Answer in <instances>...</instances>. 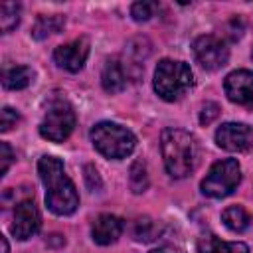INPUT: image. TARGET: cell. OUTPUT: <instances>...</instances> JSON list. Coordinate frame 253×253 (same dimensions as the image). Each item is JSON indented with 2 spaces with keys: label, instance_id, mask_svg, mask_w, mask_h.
Segmentation results:
<instances>
[{
  "label": "cell",
  "instance_id": "6da1fadb",
  "mask_svg": "<svg viewBox=\"0 0 253 253\" xmlns=\"http://www.w3.org/2000/svg\"><path fill=\"white\" fill-rule=\"evenodd\" d=\"M40 178L45 186V206L55 215H69L79 206L73 182L63 170V162L55 156H42L38 162Z\"/></svg>",
  "mask_w": 253,
  "mask_h": 253
},
{
  "label": "cell",
  "instance_id": "7a4b0ae2",
  "mask_svg": "<svg viewBox=\"0 0 253 253\" xmlns=\"http://www.w3.org/2000/svg\"><path fill=\"white\" fill-rule=\"evenodd\" d=\"M160 150L166 172L172 178H186L200 162V144L196 136L184 128H164L160 134Z\"/></svg>",
  "mask_w": 253,
  "mask_h": 253
},
{
  "label": "cell",
  "instance_id": "3957f363",
  "mask_svg": "<svg viewBox=\"0 0 253 253\" xmlns=\"http://www.w3.org/2000/svg\"><path fill=\"white\" fill-rule=\"evenodd\" d=\"M194 85V73L184 61L162 59L154 71V91L164 101H178Z\"/></svg>",
  "mask_w": 253,
  "mask_h": 253
},
{
  "label": "cell",
  "instance_id": "277c9868",
  "mask_svg": "<svg viewBox=\"0 0 253 253\" xmlns=\"http://www.w3.org/2000/svg\"><path fill=\"white\" fill-rule=\"evenodd\" d=\"M91 142L107 158H126L136 146V138L128 128L109 121L97 123L91 128Z\"/></svg>",
  "mask_w": 253,
  "mask_h": 253
},
{
  "label": "cell",
  "instance_id": "5b68a950",
  "mask_svg": "<svg viewBox=\"0 0 253 253\" xmlns=\"http://www.w3.org/2000/svg\"><path fill=\"white\" fill-rule=\"evenodd\" d=\"M75 126V111L63 99H53L47 105L43 121L40 125V134L51 142H63Z\"/></svg>",
  "mask_w": 253,
  "mask_h": 253
},
{
  "label": "cell",
  "instance_id": "8992f818",
  "mask_svg": "<svg viewBox=\"0 0 253 253\" xmlns=\"http://www.w3.org/2000/svg\"><path fill=\"white\" fill-rule=\"evenodd\" d=\"M241 180V168L235 158L217 160L206 178L202 180V192L210 198H225L229 196Z\"/></svg>",
  "mask_w": 253,
  "mask_h": 253
},
{
  "label": "cell",
  "instance_id": "52a82bcc",
  "mask_svg": "<svg viewBox=\"0 0 253 253\" xmlns=\"http://www.w3.org/2000/svg\"><path fill=\"white\" fill-rule=\"evenodd\" d=\"M192 51L196 61L206 69V71H217L221 69L227 59H229V47L227 43L217 38V36H200L192 43Z\"/></svg>",
  "mask_w": 253,
  "mask_h": 253
},
{
  "label": "cell",
  "instance_id": "ba28073f",
  "mask_svg": "<svg viewBox=\"0 0 253 253\" xmlns=\"http://www.w3.org/2000/svg\"><path fill=\"white\" fill-rule=\"evenodd\" d=\"M215 142L229 152H245L253 148V128L243 123H223L215 130Z\"/></svg>",
  "mask_w": 253,
  "mask_h": 253
},
{
  "label": "cell",
  "instance_id": "9c48e42d",
  "mask_svg": "<svg viewBox=\"0 0 253 253\" xmlns=\"http://www.w3.org/2000/svg\"><path fill=\"white\" fill-rule=\"evenodd\" d=\"M40 225H42V217L32 198H24L22 202H18L14 210V221L10 227L12 235L20 241H26L40 231Z\"/></svg>",
  "mask_w": 253,
  "mask_h": 253
},
{
  "label": "cell",
  "instance_id": "30bf717a",
  "mask_svg": "<svg viewBox=\"0 0 253 253\" xmlns=\"http://www.w3.org/2000/svg\"><path fill=\"white\" fill-rule=\"evenodd\" d=\"M223 89L229 101L253 109V73L251 71L247 69L231 71L223 81Z\"/></svg>",
  "mask_w": 253,
  "mask_h": 253
},
{
  "label": "cell",
  "instance_id": "8fae6325",
  "mask_svg": "<svg viewBox=\"0 0 253 253\" xmlns=\"http://www.w3.org/2000/svg\"><path fill=\"white\" fill-rule=\"evenodd\" d=\"M87 55H89V40L87 38H79V40H73L69 43H63V45L55 47L53 61L61 69L77 73L85 65Z\"/></svg>",
  "mask_w": 253,
  "mask_h": 253
},
{
  "label": "cell",
  "instance_id": "7c38bea8",
  "mask_svg": "<svg viewBox=\"0 0 253 253\" xmlns=\"http://www.w3.org/2000/svg\"><path fill=\"white\" fill-rule=\"evenodd\" d=\"M123 229H125V223L121 217H117L113 213H101L95 217V221L91 225V235H93L95 243L111 245L121 237Z\"/></svg>",
  "mask_w": 253,
  "mask_h": 253
},
{
  "label": "cell",
  "instance_id": "4fadbf2b",
  "mask_svg": "<svg viewBox=\"0 0 253 253\" xmlns=\"http://www.w3.org/2000/svg\"><path fill=\"white\" fill-rule=\"evenodd\" d=\"M198 253H249V247L241 241H221L210 233L198 241Z\"/></svg>",
  "mask_w": 253,
  "mask_h": 253
},
{
  "label": "cell",
  "instance_id": "5bb4252c",
  "mask_svg": "<svg viewBox=\"0 0 253 253\" xmlns=\"http://www.w3.org/2000/svg\"><path fill=\"white\" fill-rule=\"evenodd\" d=\"M142 43H146V42L138 38V40L128 42V45H126V49H125V63H123V69H125L126 77L130 75L132 79H136V77L140 75L142 67H144L142 61L146 59L148 53H142Z\"/></svg>",
  "mask_w": 253,
  "mask_h": 253
},
{
  "label": "cell",
  "instance_id": "9a60e30c",
  "mask_svg": "<svg viewBox=\"0 0 253 253\" xmlns=\"http://www.w3.org/2000/svg\"><path fill=\"white\" fill-rule=\"evenodd\" d=\"M101 83H103V89L107 93H119L126 87V73L123 69V63L111 59L105 63L103 67V73H101Z\"/></svg>",
  "mask_w": 253,
  "mask_h": 253
},
{
  "label": "cell",
  "instance_id": "2e32d148",
  "mask_svg": "<svg viewBox=\"0 0 253 253\" xmlns=\"http://www.w3.org/2000/svg\"><path fill=\"white\" fill-rule=\"evenodd\" d=\"M34 79V71L26 65H14V67H8L4 69L2 73V85L4 89H24L32 83Z\"/></svg>",
  "mask_w": 253,
  "mask_h": 253
},
{
  "label": "cell",
  "instance_id": "e0dca14e",
  "mask_svg": "<svg viewBox=\"0 0 253 253\" xmlns=\"http://www.w3.org/2000/svg\"><path fill=\"white\" fill-rule=\"evenodd\" d=\"M65 24V18L59 16V14H51V16H38L36 24H34V30H32V36L36 40H45L53 34H57Z\"/></svg>",
  "mask_w": 253,
  "mask_h": 253
},
{
  "label": "cell",
  "instance_id": "ac0fdd59",
  "mask_svg": "<svg viewBox=\"0 0 253 253\" xmlns=\"http://www.w3.org/2000/svg\"><path fill=\"white\" fill-rule=\"evenodd\" d=\"M221 221L225 223L227 229L239 233V231H245V229L249 227V223H251V215H249V211H247L245 208H241V206H229V208L223 210V213H221Z\"/></svg>",
  "mask_w": 253,
  "mask_h": 253
},
{
  "label": "cell",
  "instance_id": "d6986e66",
  "mask_svg": "<svg viewBox=\"0 0 253 253\" xmlns=\"http://www.w3.org/2000/svg\"><path fill=\"white\" fill-rule=\"evenodd\" d=\"M20 22V4L16 2H4L0 4V28L4 34L12 32Z\"/></svg>",
  "mask_w": 253,
  "mask_h": 253
},
{
  "label": "cell",
  "instance_id": "ffe728a7",
  "mask_svg": "<svg viewBox=\"0 0 253 253\" xmlns=\"http://www.w3.org/2000/svg\"><path fill=\"white\" fill-rule=\"evenodd\" d=\"M128 182H130V190L134 194H140L148 188V174H146V164L142 160H134L128 172Z\"/></svg>",
  "mask_w": 253,
  "mask_h": 253
},
{
  "label": "cell",
  "instance_id": "44dd1931",
  "mask_svg": "<svg viewBox=\"0 0 253 253\" xmlns=\"http://www.w3.org/2000/svg\"><path fill=\"white\" fill-rule=\"evenodd\" d=\"M156 10H158V4H156V2H146V0H142V2H134V4L130 6V16H132L136 22H146V20H150V18L154 16Z\"/></svg>",
  "mask_w": 253,
  "mask_h": 253
},
{
  "label": "cell",
  "instance_id": "7402d4cb",
  "mask_svg": "<svg viewBox=\"0 0 253 253\" xmlns=\"http://www.w3.org/2000/svg\"><path fill=\"white\" fill-rule=\"evenodd\" d=\"M132 235H134L136 241H152L154 235H156V225H154L148 217L136 219V221H134V231H132Z\"/></svg>",
  "mask_w": 253,
  "mask_h": 253
},
{
  "label": "cell",
  "instance_id": "603a6c76",
  "mask_svg": "<svg viewBox=\"0 0 253 253\" xmlns=\"http://www.w3.org/2000/svg\"><path fill=\"white\" fill-rule=\"evenodd\" d=\"M18 121H20V115L12 107H4L2 113H0V130L2 132H8L12 126H16Z\"/></svg>",
  "mask_w": 253,
  "mask_h": 253
},
{
  "label": "cell",
  "instance_id": "cb8c5ba5",
  "mask_svg": "<svg viewBox=\"0 0 253 253\" xmlns=\"http://www.w3.org/2000/svg\"><path fill=\"white\" fill-rule=\"evenodd\" d=\"M217 115H219V105L213 103V101H208V103L202 105L200 123H202V125H210V123H213V121L217 119Z\"/></svg>",
  "mask_w": 253,
  "mask_h": 253
},
{
  "label": "cell",
  "instance_id": "d4e9b609",
  "mask_svg": "<svg viewBox=\"0 0 253 253\" xmlns=\"http://www.w3.org/2000/svg\"><path fill=\"white\" fill-rule=\"evenodd\" d=\"M12 160H14L12 148L8 146V142H0V176H6Z\"/></svg>",
  "mask_w": 253,
  "mask_h": 253
},
{
  "label": "cell",
  "instance_id": "484cf974",
  "mask_svg": "<svg viewBox=\"0 0 253 253\" xmlns=\"http://www.w3.org/2000/svg\"><path fill=\"white\" fill-rule=\"evenodd\" d=\"M83 172H85V182H87L89 190H93V192L101 190V178H99V172L95 170V166L87 164V166L83 168Z\"/></svg>",
  "mask_w": 253,
  "mask_h": 253
},
{
  "label": "cell",
  "instance_id": "4316f807",
  "mask_svg": "<svg viewBox=\"0 0 253 253\" xmlns=\"http://www.w3.org/2000/svg\"><path fill=\"white\" fill-rule=\"evenodd\" d=\"M0 243H2V253H8L10 249H8V241H6V237H0Z\"/></svg>",
  "mask_w": 253,
  "mask_h": 253
},
{
  "label": "cell",
  "instance_id": "83f0119b",
  "mask_svg": "<svg viewBox=\"0 0 253 253\" xmlns=\"http://www.w3.org/2000/svg\"><path fill=\"white\" fill-rule=\"evenodd\" d=\"M148 253H170V249H154V251H148Z\"/></svg>",
  "mask_w": 253,
  "mask_h": 253
},
{
  "label": "cell",
  "instance_id": "f1b7e54d",
  "mask_svg": "<svg viewBox=\"0 0 253 253\" xmlns=\"http://www.w3.org/2000/svg\"><path fill=\"white\" fill-rule=\"evenodd\" d=\"M170 253H180V251H172V249H170Z\"/></svg>",
  "mask_w": 253,
  "mask_h": 253
},
{
  "label": "cell",
  "instance_id": "f546056e",
  "mask_svg": "<svg viewBox=\"0 0 253 253\" xmlns=\"http://www.w3.org/2000/svg\"><path fill=\"white\" fill-rule=\"evenodd\" d=\"M251 57H253V51H251Z\"/></svg>",
  "mask_w": 253,
  "mask_h": 253
}]
</instances>
